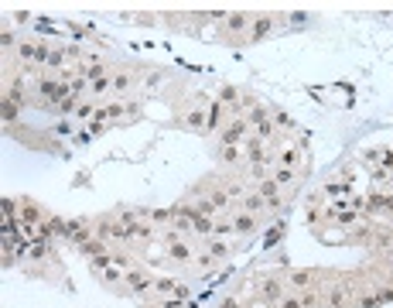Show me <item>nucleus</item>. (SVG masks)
<instances>
[{"label": "nucleus", "mask_w": 393, "mask_h": 308, "mask_svg": "<svg viewBox=\"0 0 393 308\" xmlns=\"http://www.w3.org/2000/svg\"><path fill=\"white\" fill-rule=\"evenodd\" d=\"M233 230H236V233H250V230H257V219H253L250 213H243V216L233 219Z\"/></svg>", "instance_id": "obj_1"}, {"label": "nucleus", "mask_w": 393, "mask_h": 308, "mask_svg": "<svg viewBox=\"0 0 393 308\" xmlns=\"http://www.w3.org/2000/svg\"><path fill=\"white\" fill-rule=\"evenodd\" d=\"M243 130H246V123H243V120H233V127L226 130V137H222V144H236V141L243 137Z\"/></svg>", "instance_id": "obj_2"}, {"label": "nucleus", "mask_w": 393, "mask_h": 308, "mask_svg": "<svg viewBox=\"0 0 393 308\" xmlns=\"http://www.w3.org/2000/svg\"><path fill=\"white\" fill-rule=\"evenodd\" d=\"M277 188H280L277 182H263L260 185V195L267 199V206H277V202H280V199H277Z\"/></svg>", "instance_id": "obj_3"}, {"label": "nucleus", "mask_w": 393, "mask_h": 308, "mask_svg": "<svg viewBox=\"0 0 393 308\" xmlns=\"http://www.w3.org/2000/svg\"><path fill=\"white\" fill-rule=\"evenodd\" d=\"M246 154H250V161H253V168H257V164H260V161H263V144H260V141H257V137H253V141H246Z\"/></svg>", "instance_id": "obj_4"}, {"label": "nucleus", "mask_w": 393, "mask_h": 308, "mask_svg": "<svg viewBox=\"0 0 393 308\" xmlns=\"http://www.w3.org/2000/svg\"><path fill=\"white\" fill-rule=\"evenodd\" d=\"M263 206H267V199H263V195H246V202H243V209H246L250 216H253V213H260Z\"/></svg>", "instance_id": "obj_5"}, {"label": "nucleus", "mask_w": 393, "mask_h": 308, "mask_svg": "<svg viewBox=\"0 0 393 308\" xmlns=\"http://www.w3.org/2000/svg\"><path fill=\"white\" fill-rule=\"evenodd\" d=\"M171 257H175V260H188V257H192V250H188L185 243H175V240H171Z\"/></svg>", "instance_id": "obj_6"}, {"label": "nucleus", "mask_w": 393, "mask_h": 308, "mask_svg": "<svg viewBox=\"0 0 393 308\" xmlns=\"http://www.w3.org/2000/svg\"><path fill=\"white\" fill-rule=\"evenodd\" d=\"M291 284H294V288H308V284H311V274H308V271H294V274H291Z\"/></svg>", "instance_id": "obj_7"}, {"label": "nucleus", "mask_w": 393, "mask_h": 308, "mask_svg": "<svg viewBox=\"0 0 393 308\" xmlns=\"http://www.w3.org/2000/svg\"><path fill=\"white\" fill-rule=\"evenodd\" d=\"M260 295H263V298H277V295H280V284H277V281H263Z\"/></svg>", "instance_id": "obj_8"}, {"label": "nucleus", "mask_w": 393, "mask_h": 308, "mask_svg": "<svg viewBox=\"0 0 393 308\" xmlns=\"http://www.w3.org/2000/svg\"><path fill=\"white\" fill-rule=\"evenodd\" d=\"M3 120H7V123L17 120V103H14V99H3Z\"/></svg>", "instance_id": "obj_9"}, {"label": "nucleus", "mask_w": 393, "mask_h": 308, "mask_svg": "<svg viewBox=\"0 0 393 308\" xmlns=\"http://www.w3.org/2000/svg\"><path fill=\"white\" fill-rule=\"evenodd\" d=\"M82 253H86V257H103V243L89 240V243H82Z\"/></svg>", "instance_id": "obj_10"}, {"label": "nucleus", "mask_w": 393, "mask_h": 308, "mask_svg": "<svg viewBox=\"0 0 393 308\" xmlns=\"http://www.w3.org/2000/svg\"><path fill=\"white\" fill-rule=\"evenodd\" d=\"M192 226H195L198 233H212V230H215V226L209 223V216H198V213H195V219H192Z\"/></svg>", "instance_id": "obj_11"}, {"label": "nucleus", "mask_w": 393, "mask_h": 308, "mask_svg": "<svg viewBox=\"0 0 393 308\" xmlns=\"http://www.w3.org/2000/svg\"><path fill=\"white\" fill-rule=\"evenodd\" d=\"M345 298H349V288H335V291H332V308H342Z\"/></svg>", "instance_id": "obj_12"}, {"label": "nucleus", "mask_w": 393, "mask_h": 308, "mask_svg": "<svg viewBox=\"0 0 393 308\" xmlns=\"http://www.w3.org/2000/svg\"><path fill=\"white\" fill-rule=\"evenodd\" d=\"M294 161H298V151H294V148H287V151H280V168H291Z\"/></svg>", "instance_id": "obj_13"}, {"label": "nucleus", "mask_w": 393, "mask_h": 308, "mask_svg": "<svg viewBox=\"0 0 393 308\" xmlns=\"http://www.w3.org/2000/svg\"><path fill=\"white\" fill-rule=\"evenodd\" d=\"M267 31H270V17H260V21L253 24V38H263Z\"/></svg>", "instance_id": "obj_14"}, {"label": "nucleus", "mask_w": 393, "mask_h": 308, "mask_svg": "<svg viewBox=\"0 0 393 308\" xmlns=\"http://www.w3.org/2000/svg\"><path fill=\"white\" fill-rule=\"evenodd\" d=\"M273 182H277V185H287V182H294V171H291V168H280V171L273 175Z\"/></svg>", "instance_id": "obj_15"}, {"label": "nucleus", "mask_w": 393, "mask_h": 308, "mask_svg": "<svg viewBox=\"0 0 393 308\" xmlns=\"http://www.w3.org/2000/svg\"><path fill=\"white\" fill-rule=\"evenodd\" d=\"M209 202H212L215 209H222V206L229 202V192H212V195H209Z\"/></svg>", "instance_id": "obj_16"}, {"label": "nucleus", "mask_w": 393, "mask_h": 308, "mask_svg": "<svg viewBox=\"0 0 393 308\" xmlns=\"http://www.w3.org/2000/svg\"><path fill=\"white\" fill-rule=\"evenodd\" d=\"M250 123H257V127H260V123H267V113H263L260 106H253V110H250Z\"/></svg>", "instance_id": "obj_17"}, {"label": "nucleus", "mask_w": 393, "mask_h": 308, "mask_svg": "<svg viewBox=\"0 0 393 308\" xmlns=\"http://www.w3.org/2000/svg\"><path fill=\"white\" fill-rule=\"evenodd\" d=\"M219 113H222L219 106H212V110H209V123H205L209 130H215V127H219Z\"/></svg>", "instance_id": "obj_18"}, {"label": "nucleus", "mask_w": 393, "mask_h": 308, "mask_svg": "<svg viewBox=\"0 0 393 308\" xmlns=\"http://www.w3.org/2000/svg\"><path fill=\"white\" fill-rule=\"evenodd\" d=\"M127 281H130V288H133V291H144V288H147V281H144L140 274H130Z\"/></svg>", "instance_id": "obj_19"}, {"label": "nucleus", "mask_w": 393, "mask_h": 308, "mask_svg": "<svg viewBox=\"0 0 393 308\" xmlns=\"http://www.w3.org/2000/svg\"><path fill=\"white\" fill-rule=\"evenodd\" d=\"M243 24H246V17H243V14H233V17H229V28H233V31H240Z\"/></svg>", "instance_id": "obj_20"}, {"label": "nucleus", "mask_w": 393, "mask_h": 308, "mask_svg": "<svg viewBox=\"0 0 393 308\" xmlns=\"http://www.w3.org/2000/svg\"><path fill=\"white\" fill-rule=\"evenodd\" d=\"M273 123H280V127H294V120H291L287 113H277V117H273Z\"/></svg>", "instance_id": "obj_21"}, {"label": "nucleus", "mask_w": 393, "mask_h": 308, "mask_svg": "<svg viewBox=\"0 0 393 308\" xmlns=\"http://www.w3.org/2000/svg\"><path fill=\"white\" fill-rule=\"evenodd\" d=\"M188 123H192V127H202V110H192V113H188Z\"/></svg>", "instance_id": "obj_22"}, {"label": "nucleus", "mask_w": 393, "mask_h": 308, "mask_svg": "<svg viewBox=\"0 0 393 308\" xmlns=\"http://www.w3.org/2000/svg\"><path fill=\"white\" fill-rule=\"evenodd\" d=\"M106 89H110L106 79H96V82H92V92H106Z\"/></svg>", "instance_id": "obj_23"}, {"label": "nucleus", "mask_w": 393, "mask_h": 308, "mask_svg": "<svg viewBox=\"0 0 393 308\" xmlns=\"http://www.w3.org/2000/svg\"><path fill=\"white\" fill-rule=\"evenodd\" d=\"M209 253H212V257H226V253H229V250H226V246H222V243H212V250H209Z\"/></svg>", "instance_id": "obj_24"}, {"label": "nucleus", "mask_w": 393, "mask_h": 308, "mask_svg": "<svg viewBox=\"0 0 393 308\" xmlns=\"http://www.w3.org/2000/svg\"><path fill=\"white\" fill-rule=\"evenodd\" d=\"M127 86H130V79H127V76H117V79H113V89H127Z\"/></svg>", "instance_id": "obj_25"}, {"label": "nucleus", "mask_w": 393, "mask_h": 308, "mask_svg": "<svg viewBox=\"0 0 393 308\" xmlns=\"http://www.w3.org/2000/svg\"><path fill=\"white\" fill-rule=\"evenodd\" d=\"M298 302H301V308H315V305H318L315 295H304V298H298Z\"/></svg>", "instance_id": "obj_26"}, {"label": "nucleus", "mask_w": 393, "mask_h": 308, "mask_svg": "<svg viewBox=\"0 0 393 308\" xmlns=\"http://www.w3.org/2000/svg\"><path fill=\"white\" fill-rule=\"evenodd\" d=\"M222 157H226V161H236L240 151H236V148H222Z\"/></svg>", "instance_id": "obj_27"}, {"label": "nucleus", "mask_w": 393, "mask_h": 308, "mask_svg": "<svg viewBox=\"0 0 393 308\" xmlns=\"http://www.w3.org/2000/svg\"><path fill=\"white\" fill-rule=\"evenodd\" d=\"M222 103H236V89H222Z\"/></svg>", "instance_id": "obj_28"}, {"label": "nucleus", "mask_w": 393, "mask_h": 308, "mask_svg": "<svg viewBox=\"0 0 393 308\" xmlns=\"http://www.w3.org/2000/svg\"><path fill=\"white\" fill-rule=\"evenodd\" d=\"M280 308H301V302H294V298H284V302H280Z\"/></svg>", "instance_id": "obj_29"}, {"label": "nucleus", "mask_w": 393, "mask_h": 308, "mask_svg": "<svg viewBox=\"0 0 393 308\" xmlns=\"http://www.w3.org/2000/svg\"><path fill=\"white\" fill-rule=\"evenodd\" d=\"M222 308H240V305L236 302H222Z\"/></svg>", "instance_id": "obj_30"}]
</instances>
